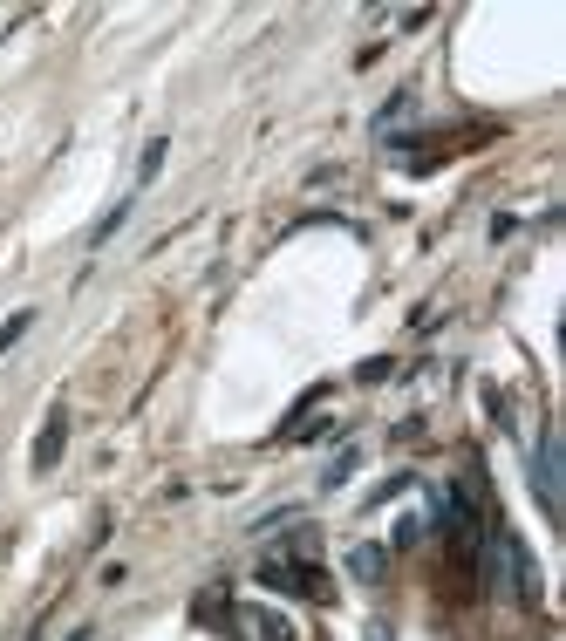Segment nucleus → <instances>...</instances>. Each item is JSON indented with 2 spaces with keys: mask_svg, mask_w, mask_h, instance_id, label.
<instances>
[{
  "mask_svg": "<svg viewBox=\"0 0 566 641\" xmlns=\"http://www.w3.org/2000/svg\"><path fill=\"white\" fill-rule=\"evenodd\" d=\"M260 587L273 594H301V601H335V580L314 560H260Z\"/></svg>",
  "mask_w": 566,
  "mask_h": 641,
  "instance_id": "1",
  "label": "nucleus"
},
{
  "mask_svg": "<svg viewBox=\"0 0 566 641\" xmlns=\"http://www.w3.org/2000/svg\"><path fill=\"white\" fill-rule=\"evenodd\" d=\"M532 498H539V512L560 526V437H553V423L539 430V451H532Z\"/></svg>",
  "mask_w": 566,
  "mask_h": 641,
  "instance_id": "2",
  "label": "nucleus"
},
{
  "mask_svg": "<svg viewBox=\"0 0 566 641\" xmlns=\"http://www.w3.org/2000/svg\"><path fill=\"white\" fill-rule=\"evenodd\" d=\"M219 628H232V635H246V641H294V621H287V614L253 607V601H232L226 614H219Z\"/></svg>",
  "mask_w": 566,
  "mask_h": 641,
  "instance_id": "3",
  "label": "nucleus"
},
{
  "mask_svg": "<svg viewBox=\"0 0 566 641\" xmlns=\"http://www.w3.org/2000/svg\"><path fill=\"white\" fill-rule=\"evenodd\" d=\"M62 451H69V410L55 403L48 423H41V437H35V457H28V464H35V478H48V471L62 464Z\"/></svg>",
  "mask_w": 566,
  "mask_h": 641,
  "instance_id": "4",
  "label": "nucleus"
},
{
  "mask_svg": "<svg viewBox=\"0 0 566 641\" xmlns=\"http://www.w3.org/2000/svg\"><path fill=\"white\" fill-rule=\"evenodd\" d=\"M382 573H389V546H348V580L382 587Z\"/></svg>",
  "mask_w": 566,
  "mask_h": 641,
  "instance_id": "5",
  "label": "nucleus"
},
{
  "mask_svg": "<svg viewBox=\"0 0 566 641\" xmlns=\"http://www.w3.org/2000/svg\"><path fill=\"white\" fill-rule=\"evenodd\" d=\"M355 464H362V451H355V444H348V451H341L335 464H328V471H321V491H341V485H348V478H355Z\"/></svg>",
  "mask_w": 566,
  "mask_h": 641,
  "instance_id": "6",
  "label": "nucleus"
},
{
  "mask_svg": "<svg viewBox=\"0 0 566 641\" xmlns=\"http://www.w3.org/2000/svg\"><path fill=\"white\" fill-rule=\"evenodd\" d=\"M123 219H130V198H116L110 212H103V219H96V232H89V246H103V239H110V232L123 226Z\"/></svg>",
  "mask_w": 566,
  "mask_h": 641,
  "instance_id": "7",
  "label": "nucleus"
},
{
  "mask_svg": "<svg viewBox=\"0 0 566 641\" xmlns=\"http://www.w3.org/2000/svg\"><path fill=\"white\" fill-rule=\"evenodd\" d=\"M28 328H35V314H28V307H21V314H7V321H0V355H7L14 341L28 335Z\"/></svg>",
  "mask_w": 566,
  "mask_h": 641,
  "instance_id": "8",
  "label": "nucleus"
},
{
  "mask_svg": "<svg viewBox=\"0 0 566 641\" xmlns=\"http://www.w3.org/2000/svg\"><path fill=\"white\" fill-rule=\"evenodd\" d=\"M164 151H171L164 137H151V144H144V164H137V178H144V185H151L157 171H164Z\"/></svg>",
  "mask_w": 566,
  "mask_h": 641,
  "instance_id": "9",
  "label": "nucleus"
},
{
  "mask_svg": "<svg viewBox=\"0 0 566 641\" xmlns=\"http://www.w3.org/2000/svg\"><path fill=\"white\" fill-rule=\"evenodd\" d=\"M416 539H423V519H410V512H403V519L389 526V546H416Z\"/></svg>",
  "mask_w": 566,
  "mask_h": 641,
  "instance_id": "10",
  "label": "nucleus"
},
{
  "mask_svg": "<svg viewBox=\"0 0 566 641\" xmlns=\"http://www.w3.org/2000/svg\"><path fill=\"white\" fill-rule=\"evenodd\" d=\"M403 491H416V471H396V478H389V485H382L369 505H389V498H403Z\"/></svg>",
  "mask_w": 566,
  "mask_h": 641,
  "instance_id": "11",
  "label": "nucleus"
},
{
  "mask_svg": "<svg viewBox=\"0 0 566 641\" xmlns=\"http://www.w3.org/2000/svg\"><path fill=\"white\" fill-rule=\"evenodd\" d=\"M369 641H396V635H389V628H382V621H369Z\"/></svg>",
  "mask_w": 566,
  "mask_h": 641,
  "instance_id": "12",
  "label": "nucleus"
}]
</instances>
